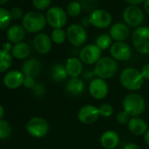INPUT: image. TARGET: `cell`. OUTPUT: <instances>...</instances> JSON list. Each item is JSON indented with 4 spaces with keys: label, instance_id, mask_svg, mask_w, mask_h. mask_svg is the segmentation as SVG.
Instances as JSON below:
<instances>
[{
    "label": "cell",
    "instance_id": "6da1fadb",
    "mask_svg": "<svg viewBox=\"0 0 149 149\" xmlns=\"http://www.w3.org/2000/svg\"><path fill=\"white\" fill-rule=\"evenodd\" d=\"M119 81L126 91H136L141 89L145 79L139 70L132 67H127L121 71Z\"/></svg>",
    "mask_w": 149,
    "mask_h": 149
},
{
    "label": "cell",
    "instance_id": "7a4b0ae2",
    "mask_svg": "<svg viewBox=\"0 0 149 149\" xmlns=\"http://www.w3.org/2000/svg\"><path fill=\"white\" fill-rule=\"evenodd\" d=\"M122 106L123 111H125L131 118L139 117L145 111L146 101L141 95L130 93L124 97Z\"/></svg>",
    "mask_w": 149,
    "mask_h": 149
},
{
    "label": "cell",
    "instance_id": "3957f363",
    "mask_svg": "<svg viewBox=\"0 0 149 149\" xmlns=\"http://www.w3.org/2000/svg\"><path fill=\"white\" fill-rule=\"evenodd\" d=\"M94 73L96 77L104 80L113 77L118 70V64L112 57H101L100 60L94 66Z\"/></svg>",
    "mask_w": 149,
    "mask_h": 149
},
{
    "label": "cell",
    "instance_id": "277c9868",
    "mask_svg": "<svg viewBox=\"0 0 149 149\" xmlns=\"http://www.w3.org/2000/svg\"><path fill=\"white\" fill-rule=\"evenodd\" d=\"M46 16L40 12H28L22 18V26L28 33H38L46 26Z\"/></svg>",
    "mask_w": 149,
    "mask_h": 149
},
{
    "label": "cell",
    "instance_id": "5b68a950",
    "mask_svg": "<svg viewBox=\"0 0 149 149\" xmlns=\"http://www.w3.org/2000/svg\"><path fill=\"white\" fill-rule=\"evenodd\" d=\"M132 42L135 50L140 54H149V27L139 26L132 34Z\"/></svg>",
    "mask_w": 149,
    "mask_h": 149
},
{
    "label": "cell",
    "instance_id": "8992f818",
    "mask_svg": "<svg viewBox=\"0 0 149 149\" xmlns=\"http://www.w3.org/2000/svg\"><path fill=\"white\" fill-rule=\"evenodd\" d=\"M67 40L74 47H81L87 40V32L79 24H71L66 30Z\"/></svg>",
    "mask_w": 149,
    "mask_h": 149
},
{
    "label": "cell",
    "instance_id": "52a82bcc",
    "mask_svg": "<svg viewBox=\"0 0 149 149\" xmlns=\"http://www.w3.org/2000/svg\"><path fill=\"white\" fill-rule=\"evenodd\" d=\"M26 129L31 136L34 138H43L49 132V125L45 118L34 117L26 123Z\"/></svg>",
    "mask_w": 149,
    "mask_h": 149
},
{
    "label": "cell",
    "instance_id": "ba28073f",
    "mask_svg": "<svg viewBox=\"0 0 149 149\" xmlns=\"http://www.w3.org/2000/svg\"><path fill=\"white\" fill-rule=\"evenodd\" d=\"M144 13L136 6H129L123 12V19L129 27L138 28L144 21Z\"/></svg>",
    "mask_w": 149,
    "mask_h": 149
},
{
    "label": "cell",
    "instance_id": "9c48e42d",
    "mask_svg": "<svg viewBox=\"0 0 149 149\" xmlns=\"http://www.w3.org/2000/svg\"><path fill=\"white\" fill-rule=\"evenodd\" d=\"M46 19L47 23L52 26L54 29L57 28H62L67 21H68V16L67 13L61 7L54 6L47 10L46 13Z\"/></svg>",
    "mask_w": 149,
    "mask_h": 149
},
{
    "label": "cell",
    "instance_id": "30bf717a",
    "mask_svg": "<svg viewBox=\"0 0 149 149\" xmlns=\"http://www.w3.org/2000/svg\"><path fill=\"white\" fill-rule=\"evenodd\" d=\"M102 50L96 44H88L83 47L79 53V59L87 65H95L101 58Z\"/></svg>",
    "mask_w": 149,
    "mask_h": 149
},
{
    "label": "cell",
    "instance_id": "8fae6325",
    "mask_svg": "<svg viewBox=\"0 0 149 149\" xmlns=\"http://www.w3.org/2000/svg\"><path fill=\"white\" fill-rule=\"evenodd\" d=\"M91 25L97 28L104 29L111 26L112 17L109 12L104 9H96L90 15Z\"/></svg>",
    "mask_w": 149,
    "mask_h": 149
},
{
    "label": "cell",
    "instance_id": "7c38bea8",
    "mask_svg": "<svg viewBox=\"0 0 149 149\" xmlns=\"http://www.w3.org/2000/svg\"><path fill=\"white\" fill-rule=\"evenodd\" d=\"M110 54L114 60L125 61L132 57V48L125 41H117L112 43L110 47Z\"/></svg>",
    "mask_w": 149,
    "mask_h": 149
},
{
    "label": "cell",
    "instance_id": "4fadbf2b",
    "mask_svg": "<svg viewBox=\"0 0 149 149\" xmlns=\"http://www.w3.org/2000/svg\"><path fill=\"white\" fill-rule=\"evenodd\" d=\"M108 91L109 88L105 80L96 77L90 82L89 93L94 99L101 100L105 98L108 95Z\"/></svg>",
    "mask_w": 149,
    "mask_h": 149
},
{
    "label": "cell",
    "instance_id": "5bb4252c",
    "mask_svg": "<svg viewBox=\"0 0 149 149\" xmlns=\"http://www.w3.org/2000/svg\"><path fill=\"white\" fill-rule=\"evenodd\" d=\"M98 108L92 104H86L78 111L77 118L79 121L84 125H91L95 123L99 118Z\"/></svg>",
    "mask_w": 149,
    "mask_h": 149
},
{
    "label": "cell",
    "instance_id": "9a60e30c",
    "mask_svg": "<svg viewBox=\"0 0 149 149\" xmlns=\"http://www.w3.org/2000/svg\"><path fill=\"white\" fill-rule=\"evenodd\" d=\"M33 47L39 54H46L51 50L52 40L47 33H39L33 39Z\"/></svg>",
    "mask_w": 149,
    "mask_h": 149
},
{
    "label": "cell",
    "instance_id": "2e32d148",
    "mask_svg": "<svg viewBox=\"0 0 149 149\" xmlns=\"http://www.w3.org/2000/svg\"><path fill=\"white\" fill-rule=\"evenodd\" d=\"M65 68L68 77H79V76L84 73V63L83 61L77 57H70L67 60L65 63Z\"/></svg>",
    "mask_w": 149,
    "mask_h": 149
},
{
    "label": "cell",
    "instance_id": "e0dca14e",
    "mask_svg": "<svg viewBox=\"0 0 149 149\" xmlns=\"http://www.w3.org/2000/svg\"><path fill=\"white\" fill-rule=\"evenodd\" d=\"M127 128L129 132L135 136L145 135L148 130L147 123L139 117H132L127 123Z\"/></svg>",
    "mask_w": 149,
    "mask_h": 149
},
{
    "label": "cell",
    "instance_id": "ac0fdd59",
    "mask_svg": "<svg viewBox=\"0 0 149 149\" xmlns=\"http://www.w3.org/2000/svg\"><path fill=\"white\" fill-rule=\"evenodd\" d=\"M130 34L129 26L122 22L112 25L110 28V36L112 40L117 41H125Z\"/></svg>",
    "mask_w": 149,
    "mask_h": 149
},
{
    "label": "cell",
    "instance_id": "d6986e66",
    "mask_svg": "<svg viewBox=\"0 0 149 149\" xmlns=\"http://www.w3.org/2000/svg\"><path fill=\"white\" fill-rule=\"evenodd\" d=\"M120 141L118 133L112 130H107L104 132L100 137V144L104 149L116 148Z\"/></svg>",
    "mask_w": 149,
    "mask_h": 149
},
{
    "label": "cell",
    "instance_id": "ffe728a7",
    "mask_svg": "<svg viewBox=\"0 0 149 149\" xmlns=\"http://www.w3.org/2000/svg\"><path fill=\"white\" fill-rule=\"evenodd\" d=\"M25 76L18 70L9 71L4 77V84L9 89H17L23 84Z\"/></svg>",
    "mask_w": 149,
    "mask_h": 149
},
{
    "label": "cell",
    "instance_id": "44dd1931",
    "mask_svg": "<svg viewBox=\"0 0 149 149\" xmlns=\"http://www.w3.org/2000/svg\"><path fill=\"white\" fill-rule=\"evenodd\" d=\"M41 70V63L37 59H28L22 65V73L25 77L35 78Z\"/></svg>",
    "mask_w": 149,
    "mask_h": 149
},
{
    "label": "cell",
    "instance_id": "7402d4cb",
    "mask_svg": "<svg viewBox=\"0 0 149 149\" xmlns=\"http://www.w3.org/2000/svg\"><path fill=\"white\" fill-rule=\"evenodd\" d=\"M85 89L84 81L79 77L70 78L65 86V91L68 95L71 96H79L84 93Z\"/></svg>",
    "mask_w": 149,
    "mask_h": 149
},
{
    "label": "cell",
    "instance_id": "603a6c76",
    "mask_svg": "<svg viewBox=\"0 0 149 149\" xmlns=\"http://www.w3.org/2000/svg\"><path fill=\"white\" fill-rule=\"evenodd\" d=\"M26 36V30L22 26H12L7 31V38L12 43H19Z\"/></svg>",
    "mask_w": 149,
    "mask_h": 149
},
{
    "label": "cell",
    "instance_id": "cb8c5ba5",
    "mask_svg": "<svg viewBox=\"0 0 149 149\" xmlns=\"http://www.w3.org/2000/svg\"><path fill=\"white\" fill-rule=\"evenodd\" d=\"M31 52L30 46L26 42H19L15 44V46L13 47L12 54L13 55L19 60L26 59L29 56Z\"/></svg>",
    "mask_w": 149,
    "mask_h": 149
},
{
    "label": "cell",
    "instance_id": "d4e9b609",
    "mask_svg": "<svg viewBox=\"0 0 149 149\" xmlns=\"http://www.w3.org/2000/svg\"><path fill=\"white\" fill-rule=\"evenodd\" d=\"M68 77L65 66L61 64H55L51 69V77L55 82H61Z\"/></svg>",
    "mask_w": 149,
    "mask_h": 149
},
{
    "label": "cell",
    "instance_id": "484cf974",
    "mask_svg": "<svg viewBox=\"0 0 149 149\" xmlns=\"http://www.w3.org/2000/svg\"><path fill=\"white\" fill-rule=\"evenodd\" d=\"M13 63V58L10 52L0 49V73L6 71Z\"/></svg>",
    "mask_w": 149,
    "mask_h": 149
},
{
    "label": "cell",
    "instance_id": "4316f807",
    "mask_svg": "<svg viewBox=\"0 0 149 149\" xmlns=\"http://www.w3.org/2000/svg\"><path fill=\"white\" fill-rule=\"evenodd\" d=\"M96 45L101 49V50H105L109 47H111L112 45V39L110 36V34L107 33H103L99 35L97 40H96Z\"/></svg>",
    "mask_w": 149,
    "mask_h": 149
},
{
    "label": "cell",
    "instance_id": "83f0119b",
    "mask_svg": "<svg viewBox=\"0 0 149 149\" xmlns=\"http://www.w3.org/2000/svg\"><path fill=\"white\" fill-rule=\"evenodd\" d=\"M12 19L13 17L8 10L0 7V30L7 28L11 24Z\"/></svg>",
    "mask_w": 149,
    "mask_h": 149
},
{
    "label": "cell",
    "instance_id": "f1b7e54d",
    "mask_svg": "<svg viewBox=\"0 0 149 149\" xmlns=\"http://www.w3.org/2000/svg\"><path fill=\"white\" fill-rule=\"evenodd\" d=\"M82 6L80 2L77 1H72L70 2L66 8V13L71 17H77L81 14L82 13Z\"/></svg>",
    "mask_w": 149,
    "mask_h": 149
},
{
    "label": "cell",
    "instance_id": "f546056e",
    "mask_svg": "<svg viewBox=\"0 0 149 149\" xmlns=\"http://www.w3.org/2000/svg\"><path fill=\"white\" fill-rule=\"evenodd\" d=\"M67 39V33L66 31H64L62 28H57L54 29L51 33V40L54 43L57 45L62 44Z\"/></svg>",
    "mask_w": 149,
    "mask_h": 149
},
{
    "label": "cell",
    "instance_id": "4dcf8cb0",
    "mask_svg": "<svg viewBox=\"0 0 149 149\" xmlns=\"http://www.w3.org/2000/svg\"><path fill=\"white\" fill-rule=\"evenodd\" d=\"M12 135V127L10 124L5 120H0V139H5Z\"/></svg>",
    "mask_w": 149,
    "mask_h": 149
},
{
    "label": "cell",
    "instance_id": "1f68e13d",
    "mask_svg": "<svg viewBox=\"0 0 149 149\" xmlns=\"http://www.w3.org/2000/svg\"><path fill=\"white\" fill-rule=\"evenodd\" d=\"M80 4L82 6L83 10H84L86 13H92L96 10V7L97 6V0H80Z\"/></svg>",
    "mask_w": 149,
    "mask_h": 149
},
{
    "label": "cell",
    "instance_id": "d6a6232c",
    "mask_svg": "<svg viewBox=\"0 0 149 149\" xmlns=\"http://www.w3.org/2000/svg\"><path fill=\"white\" fill-rule=\"evenodd\" d=\"M98 111H99V114L100 116L104 117V118H109L111 116H112L113 112H114V109L112 107L111 104H103L98 107Z\"/></svg>",
    "mask_w": 149,
    "mask_h": 149
},
{
    "label": "cell",
    "instance_id": "836d02e7",
    "mask_svg": "<svg viewBox=\"0 0 149 149\" xmlns=\"http://www.w3.org/2000/svg\"><path fill=\"white\" fill-rule=\"evenodd\" d=\"M52 3V0H33V5L39 11L47 10Z\"/></svg>",
    "mask_w": 149,
    "mask_h": 149
},
{
    "label": "cell",
    "instance_id": "e575fe53",
    "mask_svg": "<svg viewBox=\"0 0 149 149\" xmlns=\"http://www.w3.org/2000/svg\"><path fill=\"white\" fill-rule=\"evenodd\" d=\"M131 117L125 111H119L117 116H116V120L118 124H121V125H125V124H127L128 121L130 120Z\"/></svg>",
    "mask_w": 149,
    "mask_h": 149
},
{
    "label": "cell",
    "instance_id": "d590c367",
    "mask_svg": "<svg viewBox=\"0 0 149 149\" xmlns=\"http://www.w3.org/2000/svg\"><path fill=\"white\" fill-rule=\"evenodd\" d=\"M10 13H11L13 19H19L23 16V11L19 7H13Z\"/></svg>",
    "mask_w": 149,
    "mask_h": 149
},
{
    "label": "cell",
    "instance_id": "8d00e7d4",
    "mask_svg": "<svg viewBox=\"0 0 149 149\" xmlns=\"http://www.w3.org/2000/svg\"><path fill=\"white\" fill-rule=\"evenodd\" d=\"M35 84H36V83H35L34 78H33V77H25V78H24V82H23V85H24L26 88L33 89V88L35 86Z\"/></svg>",
    "mask_w": 149,
    "mask_h": 149
},
{
    "label": "cell",
    "instance_id": "74e56055",
    "mask_svg": "<svg viewBox=\"0 0 149 149\" xmlns=\"http://www.w3.org/2000/svg\"><path fill=\"white\" fill-rule=\"evenodd\" d=\"M83 78L84 79H94L96 78V74L94 73V69H86V71H84L83 73Z\"/></svg>",
    "mask_w": 149,
    "mask_h": 149
},
{
    "label": "cell",
    "instance_id": "f35d334b",
    "mask_svg": "<svg viewBox=\"0 0 149 149\" xmlns=\"http://www.w3.org/2000/svg\"><path fill=\"white\" fill-rule=\"evenodd\" d=\"M140 72H141V74H142L143 78L145 80H148L149 81V63L145 64L142 67Z\"/></svg>",
    "mask_w": 149,
    "mask_h": 149
},
{
    "label": "cell",
    "instance_id": "ab89813d",
    "mask_svg": "<svg viewBox=\"0 0 149 149\" xmlns=\"http://www.w3.org/2000/svg\"><path fill=\"white\" fill-rule=\"evenodd\" d=\"M33 91L34 94L37 96H41L45 92V89L42 86V84H35V86L33 88Z\"/></svg>",
    "mask_w": 149,
    "mask_h": 149
},
{
    "label": "cell",
    "instance_id": "60d3db41",
    "mask_svg": "<svg viewBox=\"0 0 149 149\" xmlns=\"http://www.w3.org/2000/svg\"><path fill=\"white\" fill-rule=\"evenodd\" d=\"M125 1L127 4L131 5V6H138L141 3H144L145 0H125Z\"/></svg>",
    "mask_w": 149,
    "mask_h": 149
},
{
    "label": "cell",
    "instance_id": "b9f144b4",
    "mask_svg": "<svg viewBox=\"0 0 149 149\" xmlns=\"http://www.w3.org/2000/svg\"><path fill=\"white\" fill-rule=\"evenodd\" d=\"M91 25V21H90V18L89 17H84L81 19V26H83L84 28L89 26Z\"/></svg>",
    "mask_w": 149,
    "mask_h": 149
},
{
    "label": "cell",
    "instance_id": "7bdbcfd3",
    "mask_svg": "<svg viewBox=\"0 0 149 149\" xmlns=\"http://www.w3.org/2000/svg\"><path fill=\"white\" fill-rule=\"evenodd\" d=\"M123 149H140V147L134 143H128L124 146Z\"/></svg>",
    "mask_w": 149,
    "mask_h": 149
},
{
    "label": "cell",
    "instance_id": "ee69618b",
    "mask_svg": "<svg viewBox=\"0 0 149 149\" xmlns=\"http://www.w3.org/2000/svg\"><path fill=\"white\" fill-rule=\"evenodd\" d=\"M144 10L149 15V0H145V2H144Z\"/></svg>",
    "mask_w": 149,
    "mask_h": 149
},
{
    "label": "cell",
    "instance_id": "f6af8a7d",
    "mask_svg": "<svg viewBox=\"0 0 149 149\" xmlns=\"http://www.w3.org/2000/svg\"><path fill=\"white\" fill-rule=\"evenodd\" d=\"M144 141H145V143L146 145L149 146V128H148V130L146 131V132L144 135Z\"/></svg>",
    "mask_w": 149,
    "mask_h": 149
},
{
    "label": "cell",
    "instance_id": "bcb514c9",
    "mask_svg": "<svg viewBox=\"0 0 149 149\" xmlns=\"http://www.w3.org/2000/svg\"><path fill=\"white\" fill-rule=\"evenodd\" d=\"M3 49L7 51V52H10V50H12V45L10 43H5L4 44V47H3Z\"/></svg>",
    "mask_w": 149,
    "mask_h": 149
},
{
    "label": "cell",
    "instance_id": "7dc6e473",
    "mask_svg": "<svg viewBox=\"0 0 149 149\" xmlns=\"http://www.w3.org/2000/svg\"><path fill=\"white\" fill-rule=\"evenodd\" d=\"M4 115H5V109L1 104H0V120L3 118Z\"/></svg>",
    "mask_w": 149,
    "mask_h": 149
},
{
    "label": "cell",
    "instance_id": "c3c4849f",
    "mask_svg": "<svg viewBox=\"0 0 149 149\" xmlns=\"http://www.w3.org/2000/svg\"><path fill=\"white\" fill-rule=\"evenodd\" d=\"M8 1H9V0H0V5H4Z\"/></svg>",
    "mask_w": 149,
    "mask_h": 149
}]
</instances>
